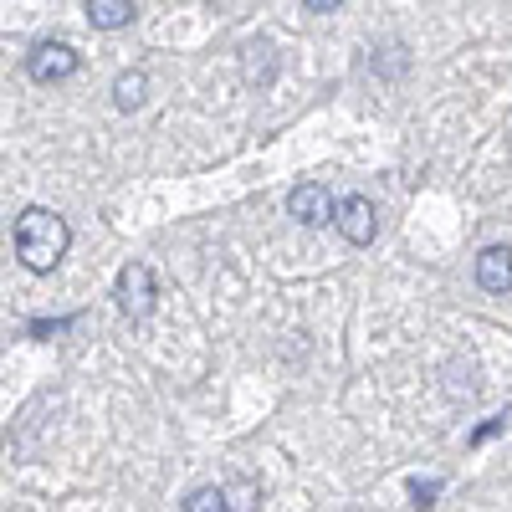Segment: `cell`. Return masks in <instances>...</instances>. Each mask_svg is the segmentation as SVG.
<instances>
[{"instance_id": "1", "label": "cell", "mask_w": 512, "mask_h": 512, "mask_svg": "<svg viewBox=\"0 0 512 512\" xmlns=\"http://www.w3.org/2000/svg\"><path fill=\"white\" fill-rule=\"evenodd\" d=\"M72 246V226L57 216V210H21V221H16V256L26 262V272H52L62 256Z\"/></svg>"}, {"instance_id": "2", "label": "cell", "mask_w": 512, "mask_h": 512, "mask_svg": "<svg viewBox=\"0 0 512 512\" xmlns=\"http://www.w3.org/2000/svg\"><path fill=\"white\" fill-rule=\"evenodd\" d=\"M113 297H118V308H123L128 318H149V308H154V267H149V262H128V267L118 272Z\"/></svg>"}, {"instance_id": "3", "label": "cell", "mask_w": 512, "mask_h": 512, "mask_svg": "<svg viewBox=\"0 0 512 512\" xmlns=\"http://www.w3.org/2000/svg\"><path fill=\"white\" fill-rule=\"evenodd\" d=\"M338 231H344L349 246H369L379 236V210L369 195H349L344 205H338Z\"/></svg>"}, {"instance_id": "4", "label": "cell", "mask_w": 512, "mask_h": 512, "mask_svg": "<svg viewBox=\"0 0 512 512\" xmlns=\"http://www.w3.org/2000/svg\"><path fill=\"white\" fill-rule=\"evenodd\" d=\"M287 210H292V221L297 226H328L333 216H338V210H333V195L323 190V185H297L292 195H287Z\"/></svg>"}, {"instance_id": "5", "label": "cell", "mask_w": 512, "mask_h": 512, "mask_svg": "<svg viewBox=\"0 0 512 512\" xmlns=\"http://www.w3.org/2000/svg\"><path fill=\"white\" fill-rule=\"evenodd\" d=\"M26 72H31L36 82H62V77L77 72V52L67 47V41H47V47H36V52H31Z\"/></svg>"}, {"instance_id": "6", "label": "cell", "mask_w": 512, "mask_h": 512, "mask_svg": "<svg viewBox=\"0 0 512 512\" xmlns=\"http://www.w3.org/2000/svg\"><path fill=\"white\" fill-rule=\"evenodd\" d=\"M477 282H482V292H512V251L507 246H487L482 256H477Z\"/></svg>"}, {"instance_id": "7", "label": "cell", "mask_w": 512, "mask_h": 512, "mask_svg": "<svg viewBox=\"0 0 512 512\" xmlns=\"http://www.w3.org/2000/svg\"><path fill=\"white\" fill-rule=\"evenodd\" d=\"M88 21L98 31H118L134 21V0H88Z\"/></svg>"}, {"instance_id": "8", "label": "cell", "mask_w": 512, "mask_h": 512, "mask_svg": "<svg viewBox=\"0 0 512 512\" xmlns=\"http://www.w3.org/2000/svg\"><path fill=\"white\" fill-rule=\"evenodd\" d=\"M246 77L256 82V88H267V82L277 77V57H272L267 41H251V47H246Z\"/></svg>"}, {"instance_id": "9", "label": "cell", "mask_w": 512, "mask_h": 512, "mask_svg": "<svg viewBox=\"0 0 512 512\" xmlns=\"http://www.w3.org/2000/svg\"><path fill=\"white\" fill-rule=\"evenodd\" d=\"M144 93H149V77H144V72H123V77L113 82V103H118L123 113H134V108L144 103Z\"/></svg>"}, {"instance_id": "10", "label": "cell", "mask_w": 512, "mask_h": 512, "mask_svg": "<svg viewBox=\"0 0 512 512\" xmlns=\"http://www.w3.org/2000/svg\"><path fill=\"white\" fill-rule=\"evenodd\" d=\"M185 512H231V507H226V492L221 487H200V492H190Z\"/></svg>"}, {"instance_id": "11", "label": "cell", "mask_w": 512, "mask_h": 512, "mask_svg": "<svg viewBox=\"0 0 512 512\" xmlns=\"http://www.w3.org/2000/svg\"><path fill=\"white\" fill-rule=\"evenodd\" d=\"M410 497H415V507H436V497H441V482H415V487H410Z\"/></svg>"}, {"instance_id": "12", "label": "cell", "mask_w": 512, "mask_h": 512, "mask_svg": "<svg viewBox=\"0 0 512 512\" xmlns=\"http://www.w3.org/2000/svg\"><path fill=\"white\" fill-rule=\"evenodd\" d=\"M497 431H502V415H497V420H487V425H482V431H477V436H472V446H482V441H492V436H497Z\"/></svg>"}, {"instance_id": "13", "label": "cell", "mask_w": 512, "mask_h": 512, "mask_svg": "<svg viewBox=\"0 0 512 512\" xmlns=\"http://www.w3.org/2000/svg\"><path fill=\"white\" fill-rule=\"evenodd\" d=\"M303 6H308V11H323V16H328V11H338V6H344V0H303Z\"/></svg>"}]
</instances>
